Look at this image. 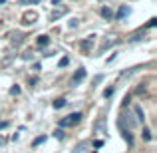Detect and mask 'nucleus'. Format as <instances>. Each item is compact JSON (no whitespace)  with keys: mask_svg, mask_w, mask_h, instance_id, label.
<instances>
[{"mask_svg":"<svg viewBox=\"0 0 157 153\" xmlns=\"http://www.w3.org/2000/svg\"><path fill=\"white\" fill-rule=\"evenodd\" d=\"M82 119V113H70L68 117H62L60 119V127L64 129V127H74L76 123H80Z\"/></svg>","mask_w":157,"mask_h":153,"instance_id":"obj_1","label":"nucleus"},{"mask_svg":"<svg viewBox=\"0 0 157 153\" xmlns=\"http://www.w3.org/2000/svg\"><path fill=\"white\" fill-rule=\"evenodd\" d=\"M84 78H86V70H84V68H80V70H78V72L72 76V80H70V86H78L82 80H84Z\"/></svg>","mask_w":157,"mask_h":153,"instance_id":"obj_2","label":"nucleus"},{"mask_svg":"<svg viewBox=\"0 0 157 153\" xmlns=\"http://www.w3.org/2000/svg\"><path fill=\"white\" fill-rule=\"evenodd\" d=\"M36 20H38V14H36V12H26V14L22 16V24H26V26L34 24Z\"/></svg>","mask_w":157,"mask_h":153,"instance_id":"obj_3","label":"nucleus"},{"mask_svg":"<svg viewBox=\"0 0 157 153\" xmlns=\"http://www.w3.org/2000/svg\"><path fill=\"white\" fill-rule=\"evenodd\" d=\"M96 42V36H88L86 40H82L80 42V46H82V50H86V52H90V48H92V44Z\"/></svg>","mask_w":157,"mask_h":153,"instance_id":"obj_4","label":"nucleus"},{"mask_svg":"<svg viewBox=\"0 0 157 153\" xmlns=\"http://www.w3.org/2000/svg\"><path fill=\"white\" fill-rule=\"evenodd\" d=\"M36 44H38L40 48H44V46H48V44H50V38H48L46 34H42V36H38V40H36Z\"/></svg>","mask_w":157,"mask_h":153,"instance_id":"obj_5","label":"nucleus"},{"mask_svg":"<svg viewBox=\"0 0 157 153\" xmlns=\"http://www.w3.org/2000/svg\"><path fill=\"white\" fill-rule=\"evenodd\" d=\"M127 14H129V8H127V6H119L117 16H115V18H117V20H121V18H125Z\"/></svg>","mask_w":157,"mask_h":153,"instance_id":"obj_6","label":"nucleus"},{"mask_svg":"<svg viewBox=\"0 0 157 153\" xmlns=\"http://www.w3.org/2000/svg\"><path fill=\"white\" fill-rule=\"evenodd\" d=\"M100 12H101V16H104L105 20H111V18H113V14H111V8H107V6H104Z\"/></svg>","mask_w":157,"mask_h":153,"instance_id":"obj_7","label":"nucleus"},{"mask_svg":"<svg viewBox=\"0 0 157 153\" xmlns=\"http://www.w3.org/2000/svg\"><path fill=\"white\" fill-rule=\"evenodd\" d=\"M64 105H66V100H64V98H58V100H54V103H52L54 109H60V107H64Z\"/></svg>","mask_w":157,"mask_h":153,"instance_id":"obj_8","label":"nucleus"},{"mask_svg":"<svg viewBox=\"0 0 157 153\" xmlns=\"http://www.w3.org/2000/svg\"><path fill=\"white\" fill-rule=\"evenodd\" d=\"M12 44H14V46H20V44H22V34L16 32V34L12 36Z\"/></svg>","mask_w":157,"mask_h":153,"instance_id":"obj_9","label":"nucleus"},{"mask_svg":"<svg viewBox=\"0 0 157 153\" xmlns=\"http://www.w3.org/2000/svg\"><path fill=\"white\" fill-rule=\"evenodd\" d=\"M123 139H125V141H127V145H133V139H131V133H129V131H123Z\"/></svg>","mask_w":157,"mask_h":153,"instance_id":"obj_10","label":"nucleus"},{"mask_svg":"<svg viewBox=\"0 0 157 153\" xmlns=\"http://www.w3.org/2000/svg\"><path fill=\"white\" fill-rule=\"evenodd\" d=\"M133 109H135V113H137V117H139V121H143V119H145V115H143V109H141V107H139V105H135V107H133Z\"/></svg>","mask_w":157,"mask_h":153,"instance_id":"obj_11","label":"nucleus"},{"mask_svg":"<svg viewBox=\"0 0 157 153\" xmlns=\"http://www.w3.org/2000/svg\"><path fill=\"white\" fill-rule=\"evenodd\" d=\"M44 141H46V135H40V137H36V139H34V143H32V145L36 147V145H40V143H44Z\"/></svg>","mask_w":157,"mask_h":153,"instance_id":"obj_12","label":"nucleus"},{"mask_svg":"<svg viewBox=\"0 0 157 153\" xmlns=\"http://www.w3.org/2000/svg\"><path fill=\"white\" fill-rule=\"evenodd\" d=\"M54 135H56L58 139H64V131H62V127H58V129L54 131Z\"/></svg>","mask_w":157,"mask_h":153,"instance_id":"obj_13","label":"nucleus"},{"mask_svg":"<svg viewBox=\"0 0 157 153\" xmlns=\"http://www.w3.org/2000/svg\"><path fill=\"white\" fill-rule=\"evenodd\" d=\"M143 139H145V141H149V139H151V131L147 129V127L143 129Z\"/></svg>","mask_w":157,"mask_h":153,"instance_id":"obj_14","label":"nucleus"},{"mask_svg":"<svg viewBox=\"0 0 157 153\" xmlns=\"http://www.w3.org/2000/svg\"><path fill=\"white\" fill-rule=\"evenodd\" d=\"M18 4H40V0H18Z\"/></svg>","mask_w":157,"mask_h":153,"instance_id":"obj_15","label":"nucleus"},{"mask_svg":"<svg viewBox=\"0 0 157 153\" xmlns=\"http://www.w3.org/2000/svg\"><path fill=\"white\" fill-rule=\"evenodd\" d=\"M143 38V32H141V34H135V36H131V38H129V42H137V40H141Z\"/></svg>","mask_w":157,"mask_h":153,"instance_id":"obj_16","label":"nucleus"},{"mask_svg":"<svg viewBox=\"0 0 157 153\" xmlns=\"http://www.w3.org/2000/svg\"><path fill=\"white\" fill-rule=\"evenodd\" d=\"M104 96L105 98H111V96H113V88H107L105 92H104Z\"/></svg>","mask_w":157,"mask_h":153,"instance_id":"obj_17","label":"nucleus"},{"mask_svg":"<svg viewBox=\"0 0 157 153\" xmlns=\"http://www.w3.org/2000/svg\"><path fill=\"white\" fill-rule=\"evenodd\" d=\"M10 94H12V96H18V94H20V88H18V86H14V88L10 90Z\"/></svg>","mask_w":157,"mask_h":153,"instance_id":"obj_18","label":"nucleus"},{"mask_svg":"<svg viewBox=\"0 0 157 153\" xmlns=\"http://www.w3.org/2000/svg\"><path fill=\"white\" fill-rule=\"evenodd\" d=\"M155 24H157V20H155V18H151V20H149V22H147V28H153V26H155Z\"/></svg>","mask_w":157,"mask_h":153,"instance_id":"obj_19","label":"nucleus"},{"mask_svg":"<svg viewBox=\"0 0 157 153\" xmlns=\"http://www.w3.org/2000/svg\"><path fill=\"white\" fill-rule=\"evenodd\" d=\"M36 82H38V78H30V80H28V84H30V86H34Z\"/></svg>","mask_w":157,"mask_h":153,"instance_id":"obj_20","label":"nucleus"},{"mask_svg":"<svg viewBox=\"0 0 157 153\" xmlns=\"http://www.w3.org/2000/svg\"><path fill=\"white\" fill-rule=\"evenodd\" d=\"M62 66H68V58H64V60H60V68Z\"/></svg>","mask_w":157,"mask_h":153,"instance_id":"obj_21","label":"nucleus"},{"mask_svg":"<svg viewBox=\"0 0 157 153\" xmlns=\"http://www.w3.org/2000/svg\"><path fill=\"white\" fill-rule=\"evenodd\" d=\"M6 125H8L6 121H0V129H4V127H6Z\"/></svg>","mask_w":157,"mask_h":153,"instance_id":"obj_22","label":"nucleus"},{"mask_svg":"<svg viewBox=\"0 0 157 153\" xmlns=\"http://www.w3.org/2000/svg\"><path fill=\"white\" fill-rule=\"evenodd\" d=\"M62 2V0H52V4H60Z\"/></svg>","mask_w":157,"mask_h":153,"instance_id":"obj_23","label":"nucleus"},{"mask_svg":"<svg viewBox=\"0 0 157 153\" xmlns=\"http://www.w3.org/2000/svg\"><path fill=\"white\" fill-rule=\"evenodd\" d=\"M2 143H4V141H2V139H0V147H2Z\"/></svg>","mask_w":157,"mask_h":153,"instance_id":"obj_24","label":"nucleus"},{"mask_svg":"<svg viewBox=\"0 0 157 153\" xmlns=\"http://www.w3.org/2000/svg\"><path fill=\"white\" fill-rule=\"evenodd\" d=\"M0 4H4V0H0Z\"/></svg>","mask_w":157,"mask_h":153,"instance_id":"obj_25","label":"nucleus"}]
</instances>
